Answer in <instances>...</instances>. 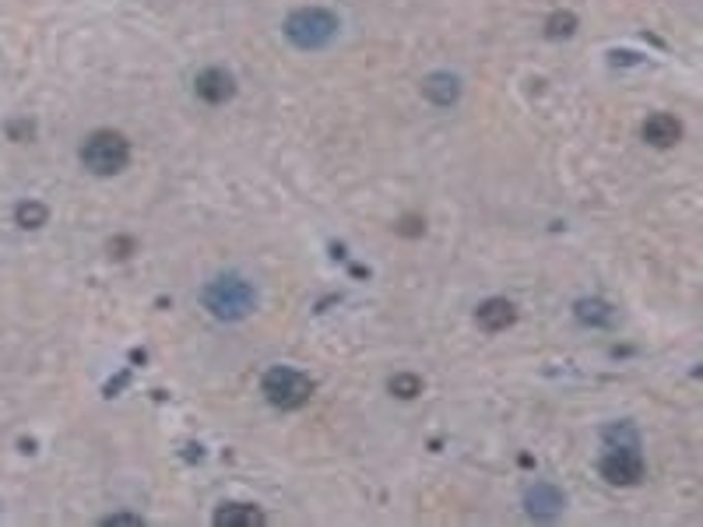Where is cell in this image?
<instances>
[{
  "label": "cell",
  "mask_w": 703,
  "mask_h": 527,
  "mask_svg": "<svg viewBox=\"0 0 703 527\" xmlns=\"http://www.w3.org/2000/svg\"><path fill=\"white\" fill-rule=\"evenodd\" d=\"M204 306L211 309V317L219 320H243L253 313L257 306V292L246 278L239 275H222L204 289Z\"/></svg>",
  "instance_id": "obj_1"
},
{
  "label": "cell",
  "mask_w": 703,
  "mask_h": 527,
  "mask_svg": "<svg viewBox=\"0 0 703 527\" xmlns=\"http://www.w3.org/2000/svg\"><path fill=\"white\" fill-rule=\"evenodd\" d=\"M81 162L95 176H117L130 162V144L120 130H95L81 144Z\"/></svg>",
  "instance_id": "obj_2"
},
{
  "label": "cell",
  "mask_w": 703,
  "mask_h": 527,
  "mask_svg": "<svg viewBox=\"0 0 703 527\" xmlns=\"http://www.w3.org/2000/svg\"><path fill=\"white\" fill-rule=\"evenodd\" d=\"M285 36L299 50H320L338 36V18L324 7H302V11L289 14Z\"/></svg>",
  "instance_id": "obj_3"
},
{
  "label": "cell",
  "mask_w": 703,
  "mask_h": 527,
  "mask_svg": "<svg viewBox=\"0 0 703 527\" xmlns=\"http://www.w3.org/2000/svg\"><path fill=\"white\" fill-rule=\"evenodd\" d=\"M261 391H264V398H268L275 408L293 411V408H302V405L313 398V380H310L306 373L293 369V366H275V369L264 376Z\"/></svg>",
  "instance_id": "obj_4"
},
{
  "label": "cell",
  "mask_w": 703,
  "mask_h": 527,
  "mask_svg": "<svg viewBox=\"0 0 703 527\" xmlns=\"http://www.w3.org/2000/svg\"><path fill=\"white\" fill-rule=\"evenodd\" d=\"M601 474L612 485H637L644 478V457L637 450V436H626V443L608 447V454L601 457Z\"/></svg>",
  "instance_id": "obj_5"
},
{
  "label": "cell",
  "mask_w": 703,
  "mask_h": 527,
  "mask_svg": "<svg viewBox=\"0 0 703 527\" xmlns=\"http://www.w3.org/2000/svg\"><path fill=\"white\" fill-rule=\"evenodd\" d=\"M194 92H197V99H204L208 106H222L226 99H233L236 81H233V74H229V70H222V67H208V70H201V74H197Z\"/></svg>",
  "instance_id": "obj_6"
},
{
  "label": "cell",
  "mask_w": 703,
  "mask_h": 527,
  "mask_svg": "<svg viewBox=\"0 0 703 527\" xmlns=\"http://www.w3.org/2000/svg\"><path fill=\"white\" fill-rule=\"evenodd\" d=\"M475 320H478V327H482V331L500 334V331H507V327L517 320V309H514V302H510V299H485V302L478 306Z\"/></svg>",
  "instance_id": "obj_7"
},
{
  "label": "cell",
  "mask_w": 703,
  "mask_h": 527,
  "mask_svg": "<svg viewBox=\"0 0 703 527\" xmlns=\"http://www.w3.org/2000/svg\"><path fill=\"white\" fill-rule=\"evenodd\" d=\"M559 510H563V492H559L556 485L538 482V485L527 492V514H531V517L549 521V517H556Z\"/></svg>",
  "instance_id": "obj_8"
},
{
  "label": "cell",
  "mask_w": 703,
  "mask_h": 527,
  "mask_svg": "<svg viewBox=\"0 0 703 527\" xmlns=\"http://www.w3.org/2000/svg\"><path fill=\"white\" fill-rule=\"evenodd\" d=\"M679 137H682V123H679L675 117H668V113H654V117H647V123H644L647 144H654V148H672Z\"/></svg>",
  "instance_id": "obj_9"
},
{
  "label": "cell",
  "mask_w": 703,
  "mask_h": 527,
  "mask_svg": "<svg viewBox=\"0 0 703 527\" xmlns=\"http://www.w3.org/2000/svg\"><path fill=\"white\" fill-rule=\"evenodd\" d=\"M422 95L429 103H436V106H451L461 95V81L454 74H429L426 85H422Z\"/></svg>",
  "instance_id": "obj_10"
},
{
  "label": "cell",
  "mask_w": 703,
  "mask_h": 527,
  "mask_svg": "<svg viewBox=\"0 0 703 527\" xmlns=\"http://www.w3.org/2000/svg\"><path fill=\"white\" fill-rule=\"evenodd\" d=\"M215 524L219 527H261L264 524V514L250 503H226L219 514H215Z\"/></svg>",
  "instance_id": "obj_11"
},
{
  "label": "cell",
  "mask_w": 703,
  "mask_h": 527,
  "mask_svg": "<svg viewBox=\"0 0 703 527\" xmlns=\"http://www.w3.org/2000/svg\"><path fill=\"white\" fill-rule=\"evenodd\" d=\"M577 317H581L584 324H591V327H608V324L616 320L612 306L601 302V299H584V302H577Z\"/></svg>",
  "instance_id": "obj_12"
},
{
  "label": "cell",
  "mask_w": 703,
  "mask_h": 527,
  "mask_svg": "<svg viewBox=\"0 0 703 527\" xmlns=\"http://www.w3.org/2000/svg\"><path fill=\"white\" fill-rule=\"evenodd\" d=\"M14 218H18L21 229H39V226H46L50 211H46V204H39V201H21V204L14 208Z\"/></svg>",
  "instance_id": "obj_13"
},
{
  "label": "cell",
  "mask_w": 703,
  "mask_h": 527,
  "mask_svg": "<svg viewBox=\"0 0 703 527\" xmlns=\"http://www.w3.org/2000/svg\"><path fill=\"white\" fill-rule=\"evenodd\" d=\"M574 29H577V18H574L570 11H556V14L545 21L549 39H567V36H574Z\"/></svg>",
  "instance_id": "obj_14"
},
{
  "label": "cell",
  "mask_w": 703,
  "mask_h": 527,
  "mask_svg": "<svg viewBox=\"0 0 703 527\" xmlns=\"http://www.w3.org/2000/svg\"><path fill=\"white\" fill-rule=\"evenodd\" d=\"M391 391H394L398 398H415V394L422 391V380H418V376H394V380H391Z\"/></svg>",
  "instance_id": "obj_15"
},
{
  "label": "cell",
  "mask_w": 703,
  "mask_h": 527,
  "mask_svg": "<svg viewBox=\"0 0 703 527\" xmlns=\"http://www.w3.org/2000/svg\"><path fill=\"white\" fill-rule=\"evenodd\" d=\"M103 524H106V527H113V524H134V527H141L145 521H141V517H127V514H113V517H106Z\"/></svg>",
  "instance_id": "obj_16"
}]
</instances>
